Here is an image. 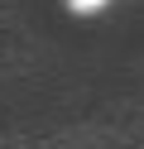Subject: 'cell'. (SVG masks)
Segmentation results:
<instances>
[{"instance_id":"1","label":"cell","mask_w":144,"mask_h":149,"mask_svg":"<svg viewBox=\"0 0 144 149\" xmlns=\"http://www.w3.org/2000/svg\"><path fill=\"white\" fill-rule=\"evenodd\" d=\"M63 5H67L72 15H101L106 5H111V0H63Z\"/></svg>"}]
</instances>
